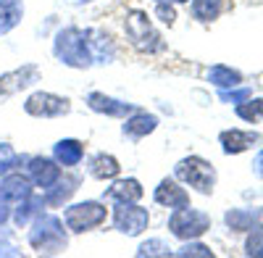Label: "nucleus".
<instances>
[{"instance_id": "nucleus-10", "label": "nucleus", "mask_w": 263, "mask_h": 258, "mask_svg": "<svg viewBox=\"0 0 263 258\" xmlns=\"http://www.w3.org/2000/svg\"><path fill=\"white\" fill-rule=\"evenodd\" d=\"M84 103L92 114H100V116H108V119H126L129 114L140 111L137 103H126V100H119L114 95H105V93H98V90L87 93Z\"/></svg>"}, {"instance_id": "nucleus-37", "label": "nucleus", "mask_w": 263, "mask_h": 258, "mask_svg": "<svg viewBox=\"0 0 263 258\" xmlns=\"http://www.w3.org/2000/svg\"><path fill=\"white\" fill-rule=\"evenodd\" d=\"M171 3H190V0H171Z\"/></svg>"}, {"instance_id": "nucleus-18", "label": "nucleus", "mask_w": 263, "mask_h": 258, "mask_svg": "<svg viewBox=\"0 0 263 258\" xmlns=\"http://www.w3.org/2000/svg\"><path fill=\"white\" fill-rule=\"evenodd\" d=\"M84 169H87V174H90L92 179H98V182H111V179L121 177V161L114 153H105V150L92 153L90 158H87Z\"/></svg>"}, {"instance_id": "nucleus-11", "label": "nucleus", "mask_w": 263, "mask_h": 258, "mask_svg": "<svg viewBox=\"0 0 263 258\" xmlns=\"http://www.w3.org/2000/svg\"><path fill=\"white\" fill-rule=\"evenodd\" d=\"M82 185V174H77L74 169H63V174L58 177L55 185H50L48 190H42L48 208H63L66 203H71V198L77 195V190Z\"/></svg>"}, {"instance_id": "nucleus-34", "label": "nucleus", "mask_w": 263, "mask_h": 258, "mask_svg": "<svg viewBox=\"0 0 263 258\" xmlns=\"http://www.w3.org/2000/svg\"><path fill=\"white\" fill-rule=\"evenodd\" d=\"M253 174H255L258 179H263V145L258 148V153H255V158H253Z\"/></svg>"}, {"instance_id": "nucleus-14", "label": "nucleus", "mask_w": 263, "mask_h": 258, "mask_svg": "<svg viewBox=\"0 0 263 258\" xmlns=\"http://www.w3.org/2000/svg\"><path fill=\"white\" fill-rule=\"evenodd\" d=\"M124 124H121V137H126L129 142H140V140H145L147 135H153L158 129V124H161V119L156 116V114H150V111H145V108H140V111H135V114H129L126 119H121Z\"/></svg>"}, {"instance_id": "nucleus-32", "label": "nucleus", "mask_w": 263, "mask_h": 258, "mask_svg": "<svg viewBox=\"0 0 263 258\" xmlns=\"http://www.w3.org/2000/svg\"><path fill=\"white\" fill-rule=\"evenodd\" d=\"M248 98H253V90L250 87H229V90H218V100L221 103H227V105H237V103H242V100H248Z\"/></svg>"}, {"instance_id": "nucleus-8", "label": "nucleus", "mask_w": 263, "mask_h": 258, "mask_svg": "<svg viewBox=\"0 0 263 258\" xmlns=\"http://www.w3.org/2000/svg\"><path fill=\"white\" fill-rule=\"evenodd\" d=\"M111 227L124 237H140L150 227V213L140 203H116L111 211Z\"/></svg>"}, {"instance_id": "nucleus-4", "label": "nucleus", "mask_w": 263, "mask_h": 258, "mask_svg": "<svg viewBox=\"0 0 263 258\" xmlns=\"http://www.w3.org/2000/svg\"><path fill=\"white\" fill-rule=\"evenodd\" d=\"M111 216L105 200H79V203H66L61 219L69 229V234H84L103 227Z\"/></svg>"}, {"instance_id": "nucleus-24", "label": "nucleus", "mask_w": 263, "mask_h": 258, "mask_svg": "<svg viewBox=\"0 0 263 258\" xmlns=\"http://www.w3.org/2000/svg\"><path fill=\"white\" fill-rule=\"evenodd\" d=\"M190 13L200 24H211L224 13V0H190Z\"/></svg>"}, {"instance_id": "nucleus-26", "label": "nucleus", "mask_w": 263, "mask_h": 258, "mask_svg": "<svg viewBox=\"0 0 263 258\" xmlns=\"http://www.w3.org/2000/svg\"><path fill=\"white\" fill-rule=\"evenodd\" d=\"M234 114L242 121H248V124H258L263 119V98H248L242 103H237Z\"/></svg>"}, {"instance_id": "nucleus-12", "label": "nucleus", "mask_w": 263, "mask_h": 258, "mask_svg": "<svg viewBox=\"0 0 263 258\" xmlns=\"http://www.w3.org/2000/svg\"><path fill=\"white\" fill-rule=\"evenodd\" d=\"M145 198V187L137 177H116L105 187L103 200L105 203H140Z\"/></svg>"}, {"instance_id": "nucleus-19", "label": "nucleus", "mask_w": 263, "mask_h": 258, "mask_svg": "<svg viewBox=\"0 0 263 258\" xmlns=\"http://www.w3.org/2000/svg\"><path fill=\"white\" fill-rule=\"evenodd\" d=\"M45 208H48V206H45V198L34 195V192H32L29 198H24L21 203H16V208L11 211V222H13L16 229H27V227L40 216V213H45Z\"/></svg>"}, {"instance_id": "nucleus-27", "label": "nucleus", "mask_w": 263, "mask_h": 258, "mask_svg": "<svg viewBox=\"0 0 263 258\" xmlns=\"http://www.w3.org/2000/svg\"><path fill=\"white\" fill-rule=\"evenodd\" d=\"M27 158L29 156H18L11 142H0V177L13 171V169H18L21 163H27Z\"/></svg>"}, {"instance_id": "nucleus-23", "label": "nucleus", "mask_w": 263, "mask_h": 258, "mask_svg": "<svg viewBox=\"0 0 263 258\" xmlns=\"http://www.w3.org/2000/svg\"><path fill=\"white\" fill-rule=\"evenodd\" d=\"M90 42H92V58L95 63H114L116 58V42L111 34L100 29H90Z\"/></svg>"}, {"instance_id": "nucleus-28", "label": "nucleus", "mask_w": 263, "mask_h": 258, "mask_svg": "<svg viewBox=\"0 0 263 258\" xmlns=\"http://www.w3.org/2000/svg\"><path fill=\"white\" fill-rule=\"evenodd\" d=\"M135 255L137 258H145V255H163V258H168V255H174V248L166 240H161V237H150V240L137 245Z\"/></svg>"}, {"instance_id": "nucleus-35", "label": "nucleus", "mask_w": 263, "mask_h": 258, "mask_svg": "<svg viewBox=\"0 0 263 258\" xmlns=\"http://www.w3.org/2000/svg\"><path fill=\"white\" fill-rule=\"evenodd\" d=\"M11 203L8 200H3V198H0V227H6L8 222H11Z\"/></svg>"}, {"instance_id": "nucleus-25", "label": "nucleus", "mask_w": 263, "mask_h": 258, "mask_svg": "<svg viewBox=\"0 0 263 258\" xmlns=\"http://www.w3.org/2000/svg\"><path fill=\"white\" fill-rule=\"evenodd\" d=\"M208 82L218 90H229V87H237L242 84V74L232 66H224V63H216V66L208 69Z\"/></svg>"}, {"instance_id": "nucleus-7", "label": "nucleus", "mask_w": 263, "mask_h": 258, "mask_svg": "<svg viewBox=\"0 0 263 258\" xmlns=\"http://www.w3.org/2000/svg\"><path fill=\"white\" fill-rule=\"evenodd\" d=\"M27 116L32 119H61L71 114V98L58 95V93H48V90H34L32 95H27V100L21 103Z\"/></svg>"}, {"instance_id": "nucleus-22", "label": "nucleus", "mask_w": 263, "mask_h": 258, "mask_svg": "<svg viewBox=\"0 0 263 258\" xmlns=\"http://www.w3.org/2000/svg\"><path fill=\"white\" fill-rule=\"evenodd\" d=\"M24 21V0H0V37L11 34Z\"/></svg>"}, {"instance_id": "nucleus-31", "label": "nucleus", "mask_w": 263, "mask_h": 258, "mask_svg": "<svg viewBox=\"0 0 263 258\" xmlns=\"http://www.w3.org/2000/svg\"><path fill=\"white\" fill-rule=\"evenodd\" d=\"M153 16H156L163 27H174L177 24V3H171V0H158L156 8H153Z\"/></svg>"}, {"instance_id": "nucleus-3", "label": "nucleus", "mask_w": 263, "mask_h": 258, "mask_svg": "<svg viewBox=\"0 0 263 258\" xmlns=\"http://www.w3.org/2000/svg\"><path fill=\"white\" fill-rule=\"evenodd\" d=\"M124 34L129 40V45L142 56H156L166 48V42L161 37V32L156 29L153 19L147 16V11L140 8H129L124 16Z\"/></svg>"}, {"instance_id": "nucleus-5", "label": "nucleus", "mask_w": 263, "mask_h": 258, "mask_svg": "<svg viewBox=\"0 0 263 258\" xmlns=\"http://www.w3.org/2000/svg\"><path fill=\"white\" fill-rule=\"evenodd\" d=\"M174 177H177L182 185L197 190L200 195H213V187H216V166L200 156H184L182 161H177L174 166Z\"/></svg>"}, {"instance_id": "nucleus-33", "label": "nucleus", "mask_w": 263, "mask_h": 258, "mask_svg": "<svg viewBox=\"0 0 263 258\" xmlns=\"http://www.w3.org/2000/svg\"><path fill=\"white\" fill-rule=\"evenodd\" d=\"M0 255H16V258H18V255H24V250L11 243V232H6V234H3V240H0Z\"/></svg>"}, {"instance_id": "nucleus-15", "label": "nucleus", "mask_w": 263, "mask_h": 258, "mask_svg": "<svg viewBox=\"0 0 263 258\" xmlns=\"http://www.w3.org/2000/svg\"><path fill=\"white\" fill-rule=\"evenodd\" d=\"M153 203L163 206V208H184L190 206V192L182 187V182L177 177H163L156 190H153Z\"/></svg>"}, {"instance_id": "nucleus-29", "label": "nucleus", "mask_w": 263, "mask_h": 258, "mask_svg": "<svg viewBox=\"0 0 263 258\" xmlns=\"http://www.w3.org/2000/svg\"><path fill=\"white\" fill-rule=\"evenodd\" d=\"M174 255H179V258H213L216 253L208 248V245H203L200 240H184L182 243V248H177L174 250Z\"/></svg>"}, {"instance_id": "nucleus-30", "label": "nucleus", "mask_w": 263, "mask_h": 258, "mask_svg": "<svg viewBox=\"0 0 263 258\" xmlns=\"http://www.w3.org/2000/svg\"><path fill=\"white\" fill-rule=\"evenodd\" d=\"M245 255H250V258H263V224H260V222H258L253 229H248Z\"/></svg>"}, {"instance_id": "nucleus-6", "label": "nucleus", "mask_w": 263, "mask_h": 258, "mask_svg": "<svg viewBox=\"0 0 263 258\" xmlns=\"http://www.w3.org/2000/svg\"><path fill=\"white\" fill-rule=\"evenodd\" d=\"M211 213L200 211V208H192V206H184V208H174L171 216L166 222L168 227V234L177 240H200L205 232H211Z\"/></svg>"}, {"instance_id": "nucleus-2", "label": "nucleus", "mask_w": 263, "mask_h": 258, "mask_svg": "<svg viewBox=\"0 0 263 258\" xmlns=\"http://www.w3.org/2000/svg\"><path fill=\"white\" fill-rule=\"evenodd\" d=\"M27 229V245L37 255H61L69 248V229L55 213H40Z\"/></svg>"}, {"instance_id": "nucleus-38", "label": "nucleus", "mask_w": 263, "mask_h": 258, "mask_svg": "<svg viewBox=\"0 0 263 258\" xmlns=\"http://www.w3.org/2000/svg\"><path fill=\"white\" fill-rule=\"evenodd\" d=\"M153 3H158V0H153Z\"/></svg>"}, {"instance_id": "nucleus-21", "label": "nucleus", "mask_w": 263, "mask_h": 258, "mask_svg": "<svg viewBox=\"0 0 263 258\" xmlns=\"http://www.w3.org/2000/svg\"><path fill=\"white\" fill-rule=\"evenodd\" d=\"M263 219V208L250 206V208H229L224 213V224L229 232H248Z\"/></svg>"}, {"instance_id": "nucleus-1", "label": "nucleus", "mask_w": 263, "mask_h": 258, "mask_svg": "<svg viewBox=\"0 0 263 258\" xmlns=\"http://www.w3.org/2000/svg\"><path fill=\"white\" fill-rule=\"evenodd\" d=\"M53 58L66 69H92V42H90V29H82L77 24H66L53 34Z\"/></svg>"}, {"instance_id": "nucleus-13", "label": "nucleus", "mask_w": 263, "mask_h": 258, "mask_svg": "<svg viewBox=\"0 0 263 258\" xmlns=\"http://www.w3.org/2000/svg\"><path fill=\"white\" fill-rule=\"evenodd\" d=\"M27 174H29L34 187L48 190L50 185L58 182V177L63 174V169L58 166V161L53 156H29L27 158Z\"/></svg>"}, {"instance_id": "nucleus-17", "label": "nucleus", "mask_w": 263, "mask_h": 258, "mask_svg": "<svg viewBox=\"0 0 263 258\" xmlns=\"http://www.w3.org/2000/svg\"><path fill=\"white\" fill-rule=\"evenodd\" d=\"M258 142H263V137L255 129H224L218 135V145H221L224 156H239Z\"/></svg>"}, {"instance_id": "nucleus-16", "label": "nucleus", "mask_w": 263, "mask_h": 258, "mask_svg": "<svg viewBox=\"0 0 263 258\" xmlns=\"http://www.w3.org/2000/svg\"><path fill=\"white\" fill-rule=\"evenodd\" d=\"M32 192H34V185H32L29 174H21L18 169H13V171H8V174L0 177V198L8 200L11 206L29 198Z\"/></svg>"}, {"instance_id": "nucleus-9", "label": "nucleus", "mask_w": 263, "mask_h": 258, "mask_svg": "<svg viewBox=\"0 0 263 258\" xmlns=\"http://www.w3.org/2000/svg\"><path fill=\"white\" fill-rule=\"evenodd\" d=\"M42 71L37 63H21L18 69H11L6 74H0V103L18 95V93H24L29 87H34V84L40 82Z\"/></svg>"}, {"instance_id": "nucleus-36", "label": "nucleus", "mask_w": 263, "mask_h": 258, "mask_svg": "<svg viewBox=\"0 0 263 258\" xmlns=\"http://www.w3.org/2000/svg\"><path fill=\"white\" fill-rule=\"evenodd\" d=\"M77 6H84V3H92V0H74Z\"/></svg>"}, {"instance_id": "nucleus-20", "label": "nucleus", "mask_w": 263, "mask_h": 258, "mask_svg": "<svg viewBox=\"0 0 263 258\" xmlns=\"http://www.w3.org/2000/svg\"><path fill=\"white\" fill-rule=\"evenodd\" d=\"M53 158L61 169H77L84 161V142L77 137H63L53 145Z\"/></svg>"}]
</instances>
